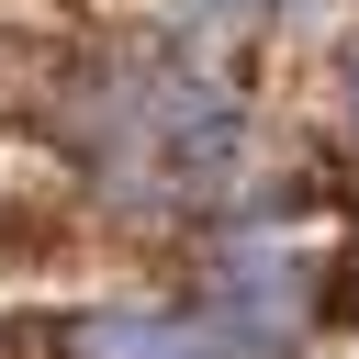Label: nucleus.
<instances>
[{
	"label": "nucleus",
	"instance_id": "7ed1b4c3",
	"mask_svg": "<svg viewBox=\"0 0 359 359\" xmlns=\"http://www.w3.org/2000/svg\"><path fill=\"white\" fill-rule=\"evenodd\" d=\"M191 11H224V22H269V11H292V0H191Z\"/></svg>",
	"mask_w": 359,
	"mask_h": 359
},
{
	"label": "nucleus",
	"instance_id": "20e7f679",
	"mask_svg": "<svg viewBox=\"0 0 359 359\" xmlns=\"http://www.w3.org/2000/svg\"><path fill=\"white\" fill-rule=\"evenodd\" d=\"M337 90H348V123H359V45L337 56Z\"/></svg>",
	"mask_w": 359,
	"mask_h": 359
},
{
	"label": "nucleus",
	"instance_id": "f03ea898",
	"mask_svg": "<svg viewBox=\"0 0 359 359\" xmlns=\"http://www.w3.org/2000/svg\"><path fill=\"white\" fill-rule=\"evenodd\" d=\"M56 348H67V359H280V348L224 337V325L191 314V303H101V314H79Z\"/></svg>",
	"mask_w": 359,
	"mask_h": 359
},
{
	"label": "nucleus",
	"instance_id": "f257e3e1",
	"mask_svg": "<svg viewBox=\"0 0 359 359\" xmlns=\"http://www.w3.org/2000/svg\"><path fill=\"white\" fill-rule=\"evenodd\" d=\"M314 303H325V280H314V258L303 247H280V236H236V247H213L202 258V292H191V314H213L224 337H247V348H292L303 325H314Z\"/></svg>",
	"mask_w": 359,
	"mask_h": 359
}]
</instances>
